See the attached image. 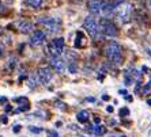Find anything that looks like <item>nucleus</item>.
I'll return each instance as SVG.
<instances>
[{"instance_id": "f257e3e1", "label": "nucleus", "mask_w": 151, "mask_h": 137, "mask_svg": "<svg viewBox=\"0 0 151 137\" xmlns=\"http://www.w3.org/2000/svg\"><path fill=\"white\" fill-rule=\"evenodd\" d=\"M105 54L106 57L112 61L113 64H120L123 63V52H121V46L116 42V41H110L105 45Z\"/></svg>"}, {"instance_id": "f03ea898", "label": "nucleus", "mask_w": 151, "mask_h": 137, "mask_svg": "<svg viewBox=\"0 0 151 137\" xmlns=\"http://www.w3.org/2000/svg\"><path fill=\"white\" fill-rule=\"evenodd\" d=\"M114 12H116V16H117V19H119V22L125 23V22L129 21V18H131L132 6H131V4H128V3L121 1V3L117 4V7H116V10H114Z\"/></svg>"}, {"instance_id": "7ed1b4c3", "label": "nucleus", "mask_w": 151, "mask_h": 137, "mask_svg": "<svg viewBox=\"0 0 151 137\" xmlns=\"http://www.w3.org/2000/svg\"><path fill=\"white\" fill-rule=\"evenodd\" d=\"M83 27L86 29V31L88 33V35L93 39L99 38V25L97 23L94 16H87L83 22Z\"/></svg>"}, {"instance_id": "20e7f679", "label": "nucleus", "mask_w": 151, "mask_h": 137, "mask_svg": "<svg viewBox=\"0 0 151 137\" xmlns=\"http://www.w3.org/2000/svg\"><path fill=\"white\" fill-rule=\"evenodd\" d=\"M38 23L44 25L48 29V31H50V33L60 31V19H57V18L42 16V18H38Z\"/></svg>"}, {"instance_id": "39448f33", "label": "nucleus", "mask_w": 151, "mask_h": 137, "mask_svg": "<svg viewBox=\"0 0 151 137\" xmlns=\"http://www.w3.org/2000/svg\"><path fill=\"white\" fill-rule=\"evenodd\" d=\"M99 31H102V34L108 35V37H116L117 27L109 19H102V21L99 22Z\"/></svg>"}, {"instance_id": "423d86ee", "label": "nucleus", "mask_w": 151, "mask_h": 137, "mask_svg": "<svg viewBox=\"0 0 151 137\" xmlns=\"http://www.w3.org/2000/svg\"><path fill=\"white\" fill-rule=\"evenodd\" d=\"M64 49V38H55L48 46V52L50 56H60Z\"/></svg>"}, {"instance_id": "0eeeda50", "label": "nucleus", "mask_w": 151, "mask_h": 137, "mask_svg": "<svg viewBox=\"0 0 151 137\" xmlns=\"http://www.w3.org/2000/svg\"><path fill=\"white\" fill-rule=\"evenodd\" d=\"M37 77H38V81L41 84H48L50 80H52V72H50V68L48 67H42L37 71Z\"/></svg>"}, {"instance_id": "6e6552de", "label": "nucleus", "mask_w": 151, "mask_h": 137, "mask_svg": "<svg viewBox=\"0 0 151 137\" xmlns=\"http://www.w3.org/2000/svg\"><path fill=\"white\" fill-rule=\"evenodd\" d=\"M45 39V33L42 30H35L30 35V45L33 46H40Z\"/></svg>"}, {"instance_id": "1a4fd4ad", "label": "nucleus", "mask_w": 151, "mask_h": 137, "mask_svg": "<svg viewBox=\"0 0 151 137\" xmlns=\"http://www.w3.org/2000/svg\"><path fill=\"white\" fill-rule=\"evenodd\" d=\"M49 61H50V65H52L59 73H61V72L65 71V63L60 59V56H50Z\"/></svg>"}, {"instance_id": "9d476101", "label": "nucleus", "mask_w": 151, "mask_h": 137, "mask_svg": "<svg viewBox=\"0 0 151 137\" xmlns=\"http://www.w3.org/2000/svg\"><path fill=\"white\" fill-rule=\"evenodd\" d=\"M102 3L104 0H88V10L91 14H99L101 12V7H102Z\"/></svg>"}, {"instance_id": "9b49d317", "label": "nucleus", "mask_w": 151, "mask_h": 137, "mask_svg": "<svg viewBox=\"0 0 151 137\" xmlns=\"http://www.w3.org/2000/svg\"><path fill=\"white\" fill-rule=\"evenodd\" d=\"M18 29L21 30L22 33H32L33 31V25L32 23H29V22H19L18 23Z\"/></svg>"}, {"instance_id": "f8f14e48", "label": "nucleus", "mask_w": 151, "mask_h": 137, "mask_svg": "<svg viewBox=\"0 0 151 137\" xmlns=\"http://www.w3.org/2000/svg\"><path fill=\"white\" fill-rule=\"evenodd\" d=\"M88 118H90V114H88L87 110H81V111L76 114V120L79 121V122H82V123L87 122Z\"/></svg>"}, {"instance_id": "ddd939ff", "label": "nucleus", "mask_w": 151, "mask_h": 137, "mask_svg": "<svg viewBox=\"0 0 151 137\" xmlns=\"http://www.w3.org/2000/svg\"><path fill=\"white\" fill-rule=\"evenodd\" d=\"M105 126L104 125H99V123H97V126L93 128V132H94L95 136H102V134H105Z\"/></svg>"}, {"instance_id": "4468645a", "label": "nucleus", "mask_w": 151, "mask_h": 137, "mask_svg": "<svg viewBox=\"0 0 151 137\" xmlns=\"http://www.w3.org/2000/svg\"><path fill=\"white\" fill-rule=\"evenodd\" d=\"M40 81H38V77H37V75H35V76H32V77H29V87L30 88H34L35 86L38 84Z\"/></svg>"}, {"instance_id": "2eb2a0df", "label": "nucleus", "mask_w": 151, "mask_h": 137, "mask_svg": "<svg viewBox=\"0 0 151 137\" xmlns=\"http://www.w3.org/2000/svg\"><path fill=\"white\" fill-rule=\"evenodd\" d=\"M27 3L32 6V7L34 8H38L42 6V3H44V0H27Z\"/></svg>"}, {"instance_id": "dca6fc26", "label": "nucleus", "mask_w": 151, "mask_h": 137, "mask_svg": "<svg viewBox=\"0 0 151 137\" xmlns=\"http://www.w3.org/2000/svg\"><path fill=\"white\" fill-rule=\"evenodd\" d=\"M119 114H120L121 117H127L128 114H129V110L127 109V107H123V109H121V110L119 111Z\"/></svg>"}, {"instance_id": "f3484780", "label": "nucleus", "mask_w": 151, "mask_h": 137, "mask_svg": "<svg viewBox=\"0 0 151 137\" xmlns=\"http://www.w3.org/2000/svg\"><path fill=\"white\" fill-rule=\"evenodd\" d=\"M29 130L33 132V133H41L42 132V128H35V126H29Z\"/></svg>"}, {"instance_id": "a211bd4d", "label": "nucleus", "mask_w": 151, "mask_h": 137, "mask_svg": "<svg viewBox=\"0 0 151 137\" xmlns=\"http://www.w3.org/2000/svg\"><path fill=\"white\" fill-rule=\"evenodd\" d=\"M56 107H59V109H65L64 103H63V102H60V101H57V102H56Z\"/></svg>"}, {"instance_id": "6ab92c4d", "label": "nucleus", "mask_w": 151, "mask_h": 137, "mask_svg": "<svg viewBox=\"0 0 151 137\" xmlns=\"http://www.w3.org/2000/svg\"><path fill=\"white\" fill-rule=\"evenodd\" d=\"M49 137H59V133H57L56 130H50V132H49Z\"/></svg>"}, {"instance_id": "aec40b11", "label": "nucleus", "mask_w": 151, "mask_h": 137, "mask_svg": "<svg viewBox=\"0 0 151 137\" xmlns=\"http://www.w3.org/2000/svg\"><path fill=\"white\" fill-rule=\"evenodd\" d=\"M3 53H4V46L1 45V42H0V57L3 56Z\"/></svg>"}, {"instance_id": "412c9836", "label": "nucleus", "mask_w": 151, "mask_h": 137, "mask_svg": "<svg viewBox=\"0 0 151 137\" xmlns=\"http://www.w3.org/2000/svg\"><path fill=\"white\" fill-rule=\"evenodd\" d=\"M148 91H150V86H146V87L143 88V94H147Z\"/></svg>"}, {"instance_id": "4be33fe9", "label": "nucleus", "mask_w": 151, "mask_h": 137, "mask_svg": "<svg viewBox=\"0 0 151 137\" xmlns=\"http://www.w3.org/2000/svg\"><path fill=\"white\" fill-rule=\"evenodd\" d=\"M19 130H21V126H19V125H15V128H14V132H15V133H17V132H19Z\"/></svg>"}, {"instance_id": "5701e85b", "label": "nucleus", "mask_w": 151, "mask_h": 137, "mask_svg": "<svg viewBox=\"0 0 151 137\" xmlns=\"http://www.w3.org/2000/svg\"><path fill=\"white\" fill-rule=\"evenodd\" d=\"M4 11V6H3V3H1V1H0V14H1V12H3Z\"/></svg>"}, {"instance_id": "b1692460", "label": "nucleus", "mask_w": 151, "mask_h": 137, "mask_svg": "<svg viewBox=\"0 0 151 137\" xmlns=\"http://www.w3.org/2000/svg\"><path fill=\"white\" fill-rule=\"evenodd\" d=\"M102 99L104 101H109V95H102Z\"/></svg>"}, {"instance_id": "393cba45", "label": "nucleus", "mask_w": 151, "mask_h": 137, "mask_svg": "<svg viewBox=\"0 0 151 137\" xmlns=\"http://www.w3.org/2000/svg\"><path fill=\"white\" fill-rule=\"evenodd\" d=\"M106 110H108V113H112L113 111V107H112V106H108V107H106Z\"/></svg>"}, {"instance_id": "a878e982", "label": "nucleus", "mask_w": 151, "mask_h": 137, "mask_svg": "<svg viewBox=\"0 0 151 137\" xmlns=\"http://www.w3.org/2000/svg\"><path fill=\"white\" fill-rule=\"evenodd\" d=\"M125 99H127V101H129V102H131V101H132V96H129V95H128V96H125Z\"/></svg>"}, {"instance_id": "bb28decb", "label": "nucleus", "mask_w": 151, "mask_h": 137, "mask_svg": "<svg viewBox=\"0 0 151 137\" xmlns=\"http://www.w3.org/2000/svg\"><path fill=\"white\" fill-rule=\"evenodd\" d=\"M87 101H88V102H95L94 98H87Z\"/></svg>"}, {"instance_id": "cd10ccee", "label": "nucleus", "mask_w": 151, "mask_h": 137, "mask_svg": "<svg viewBox=\"0 0 151 137\" xmlns=\"http://www.w3.org/2000/svg\"><path fill=\"white\" fill-rule=\"evenodd\" d=\"M147 6L151 8V0H147Z\"/></svg>"}, {"instance_id": "c85d7f7f", "label": "nucleus", "mask_w": 151, "mask_h": 137, "mask_svg": "<svg viewBox=\"0 0 151 137\" xmlns=\"http://www.w3.org/2000/svg\"><path fill=\"white\" fill-rule=\"evenodd\" d=\"M147 53H148V54H150V56H151V48H147Z\"/></svg>"}, {"instance_id": "c756f323", "label": "nucleus", "mask_w": 151, "mask_h": 137, "mask_svg": "<svg viewBox=\"0 0 151 137\" xmlns=\"http://www.w3.org/2000/svg\"><path fill=\"white\" fill-rule=\"evenodd\" d=\"M147 105H150V106H151V99H148V101H147Z\"/></svg>"}, {"instance_id": "7c9ffc66", "label": "nucleus", "mask_w": 151, "mask_h": 137, "mask_svg": "<svg viewBox=\"0 0 151 137\" xmlns=\"http://www.w3.org/2000/svg\"><path fill=\"white\" fill-rule=\"evenodd\" d=\"M121 137H125V136H121Z\"/></svg>"}]
</instances>
